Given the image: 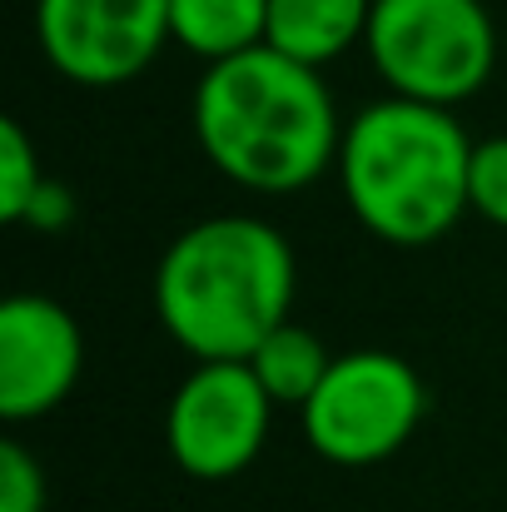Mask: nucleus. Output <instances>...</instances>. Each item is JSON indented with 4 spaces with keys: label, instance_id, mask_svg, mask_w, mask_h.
I'll use <instances>...</instances> for the list:
<instances>
[{
    "label": "nucleus",
    "instance_id": "nucleus-1",
    "mask_svg": "<svg viewBox=\"0 0 507 512\" xmlns=\"http://www.w3.org/2000/svg\"><path fill=\"white\" fill-rule=\"evenodd\" d=\"M194 140L224 179L254 194H299L338 165L343 125L324 75L274 45L204 65Z\"/></svg>",
    "mask_w": 507,
    "mask_h": 512
},
{
    "label": "nucleus",
    "instance_id": "nucleus-2",
    "mask_svg": "<svg viewBox=\"0 0 507 512\" xmlns=\"http://www.w3.org/2000/svg\"><path fill=\"white\" fill-rule=\"evenodd\" d=\"M294 249L254 214H209L155 269V314L194 363L249 358L294 309Z\"/></svg>",
    "mask_w": 507,
    "mask_h": 512
},
{
    "label": "nucleus",
    "instance_id": "nucleus-3",
    "mask_svg": "<svg viewBox=\"0 0 507 512\" xmlns=\"http://www.w3.org/2000/svg\"><path fill=\"white\" fill-rule=\"evenodd\" d=\"M468 165L473 140L453 110L388 95L343 125L334 170L373 239L423 249L468 214Z\"/></svg>",
    "mask_w": 507,
    "mask_h": 512
},
{
    "label": "nucleus",
    "instance_id": "nucleus-4",
    "mask_svg": "<svg viewBox=\"0 0 507 512\" xmlns=\"http://www.w3.org/2000/svg\"><path fill=\"white\" fill-rule=\"evenodd\" d=\"M363 50L388 95L463 105L498 70V25L483 0H373Z\"/></svg>",
    "mask_w": 507,
    "mask_h": 512
},
{
    "label": "nucleus",
    "instance_id": "nucleus-5",
    "mask_svg": "<svg viewBox=\"0 0 507 512\" xmlns=\"http://www.w3.org/2000/svg\"><path fill=\"white\" fill-rule=\"evenodd\" d=\"M428 388L408 358L388 348H353L338 353L299 408L304 443L338 468H373L393 458L423 423Z\"/></svg>",
    "mask_w": 507,
    "mask_h": 512
},
{
    "label": "nucleus",
    "instance_id": "nucleus-6",
    "mask_svg": "<svg viewBox=\"0 0 507 512\" xmlns=\"http://www.w3.org/2000/svg\"><path fill=\"white\" fill-rule=\"evenodd\" d=\"M274 408L279 403L264 393L244 358H204L179 378L169 398V458L199 483H229L259 458Z\"/></svg>",
    "mask_w": 507,
    "mask_h": 512
},
{
    "label": "nucleus",
    "instance_id": "nucleus-7",
    "mask_svg": "<svg viewBox=\"0 0 507 512\" xmlns=\"http://www.w3.org/2000/svg\"><path fill=\"white\" fill-rule=\"evenodd\" d=\"M35 40L70 85H130L169 45V0H35Z\"/></svg>",
    "mask_w": 507,
    "mask_h": 512
},
{
    "label": "nucleus",
    "instance_id": "nucleus-8",
    "mask_svg": "<svg viewBox=\"0 0 507 512\" xmlns=\"http://www.w3.org/2000/svg\"><path fill=\"white\" fill-rule=\"evenodd\" d=\"M85 368L75 314L45 294H10L0 304V413L10 423L60 408Z\"/></svg>",
    "mask_w": 507,
    "mask_h": 512
},
{
    "label": "nucleus",
    "instance_id": "nucleus-9",
    "mask_svg": "<svg viewBox=\"0 0 507 512\" xmlns=\"http://www.w3.org/2000/svg\"><path fill=\"white\" fill-rule=\"evenodd\" d=\"M373 0H269V40L274 50L324 70L368 35Z\"/></svg>",
    "mask_w": 507,
    "mask_h": 512
},
{
    "label": "nucleus",
    "instance_id": "nucleus-10",
    "mask_svg": "<svg viewBox=\"0 0 507 512\" xmlns=\"http://www.w3.org/2000/svg\"><path fill=\"white\" fill-rule=\"evenodd\" d=\"M169 40L204 65L269 40V0H169Z\"/></svg>",
    "mask_w": 507,
    "mask_h": 512
},
{
    "label": "nucleus",
    "instance_id": "nucleus-11",
    "mask_svg": "<svg viewBox=\"0 0 507 512\" xmlns=\"http://www.w3.org/2000/svg\"><path fill=\"white\" fill-rule=\"evenodd\" d=\"M244 363L254 368V378L264 383V393H269L279 408H304V403L314 398V388L324 383L334 353L324 348V339H319L314 329L284 319Z\"/></svg>",
    "mask_w": 507,
    "mask_h": 512
},
{
    "label": "nucleus",
    "instance_id": "nucleus-12",
    "mask_svg": "<svg viewBox=\"0 0 507 512\" xmlns=\"http://www.w3.org/2000/svg\"><path fill=\"white\" fill-rule=\"evenodd\" d=\"M45 179L50 174L40 170V155H35L30 135L20 130V120H0V219L25 224Z\"/></svg>",
    "mask_w": 507,
    "mask_h": 512
},
{
    "label": "nucleus",
    "instance_id": "nucleus-13",
    "mask_svg": "<svg viewBox=\"0 0 507 512\" xmlns=\"http://www.w3.org/2000/svg\"><path fill=\"white\" fill-rule=\"evenodd\" d=\"M468 214L488 219L493 229H507V135L473 140V165H468Z\"/></svg>",
    "mask_w": 507,
    "mask_h": 512
},
{
    "label": "nucleus",
    "instance_id": "nucleus-14",
    "mask_svg": "<svg viewBox=\"0 0 507 512\" xmlns=\"http://www.w3.org/2000/svg\"><path fill=\"white\" fill-rule=\"evenodd\" d=\"M0 512H45V473L15 438L0 443Z\"/></svg>",
    "mask_w": 507,
    "mask_h": 512
},
{
    "label": "nucleus",
    "instance_id": "nucleus-15",
    "mask_svg": "<svg viewBox=\"0 0 507 512\" xmlns=\"http://www.w3.org/2000/svg\"><path fill=\"white\" fill-rule=\"evenodd\" d=\"M70 219H75V199H70V189H65L60 179H45L40 194H35V204H30V214H25V224L40 229V234H60Z\"/></svg>",
    "mask_w": 507,
    "mask_h": 512
}]
</instances>
